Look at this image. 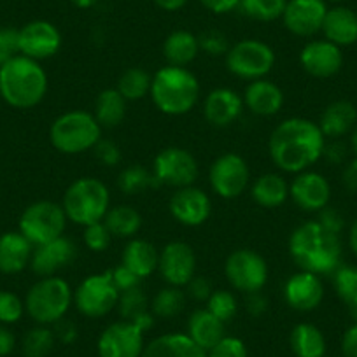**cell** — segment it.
<instances>
[{"instance_id":"1","label":"cell","mask_w":357,"mask_h":357,"mask_svg":"<svg viewBox=\"0 0 357 357\" xmlns=\"http://www.w3.org/2000/svg\"><path fill=\"white\" fill-rule=\"evenodd\" d=\"M326 137L317 123L305 118H289L273 128L268 140V153L277 168L287 174H300L322 158Z\"/></svg>"},{"instance_id":"2","label":"cell","mask_w":357,"mask_h":357,"mask_svg":"<svg viewBox=\"0 0 357 357\" xmlns=\"http://www.w3.org/2000/svg\"><path fill=\"white\" fill-rule=\"evenodd\" d=\"M289 254L303 272L331 275L342 266L340 235L328 231L319 221H307L289 236Z\"/></svg>"},{"instance_id":"3","label":"cell","mask_w":357,"mask_h":357,"mask_svg":"<svg viewBox=\"0 0 357 357\" xmlns=\"http://www.w3.org/2000/svg\"><path fill=\"white\" fill-rule=\"evenodd\" d=\"M47 93V74L39 61L18 54L0 67V97L15 109H32Z\"/></svg>"},{"instance_id":"4","label":"cell","mask_w":357,"mask_h":357,"mask_svg":"<svg viewBox=\"0 0 357 357\" xmlns=\"http://www.w3.org/2000/svg\"><path fill=\"white\" fill-rule=\"evenodd\" d=\"M151 98L160 112L184 116L200 98V82L188 67H161L151 81Z\"/></svg>"},{"instance_id":"5","label":"cell","mask_w":357,"mask_h":357,"mask_svg":"<svg viewBox=\"0 0 357 357\" xmlns=\"http://www.w3.org/2000/svg\"><path fill=\"white\" fill-rule=\"evenodd\" d=\"M61 207L68 221L74 225H93L104 221L105 214L111 208V193L100 178H75L65 190Z\"/></svg>"},{"instance_id":"6","label":"cell","mask_w":357,"mask_h":357,"mask_svg":"<svg viewBox=\"0 0 357 357\" xmlns=\"http://www.w3.org/2000/svg\"><path fill=\"white\" fill-rule=\"evenodd\" d=\"M74 303V291L61 277H40L29 289L25 310L37 324L51 326L67 315Z\"/></svg>"},{"instance_id":"7","label":"cell","mask_w":357,"mask_h":357,"mask_svg":"<svg viewBox=\"0 0 357 357\" xmlns=\"http://www.w3.org/2000/svg\"><path fill=\"white\" fill-rule=\"evenodd\" d=\"M102 139V126L91 112L68 111L58 116L50 128V140L61 154L91 151Z\"/></svg>"},{"instance_id":"8","label":"cell","mask_w":357,"mask_h":357,"mask_svg":"<svg viewBox=\"0 0 357 357\" xmlns=\"http://www.w3.org/2000/svg\"><path fill=\"white\" fill-rule=\"evenodd\" d=\"M67 221L61 204L40 200L23 211L20 218V233L36 247L63 236Z\"/></svg>"},{"instance_id":"9","label":"cell","mask_w":357,"mask_h":357,"mask_svg":"<svg viewBox=\"0 0 357 357\" xmlns=\"http://www.w3.org/2000/svg\"><path fill=\"white\" fill-rule=\"evenodd\" d=\"M275 51L257 39H243L229 46L226 53V68L235 77L245 81L266 77L275 67Z\"/></svg>"},{"instance_id":"10","label":"cell","mask_w":357,"mask_h":357,"mask_svg":"<svg viewBox=\"0 0 357 357\" xmlns=\"http://www.w3.org/2000/svg\"><path fill=\"white\" fill-rule=\"evenodd\" d=\"M119 289L112 280L111 270L88 275L74 291V305L79 314L100 319L111 314L119 300Z\"/></svg>"},{"instance_id":"11","label":"cell","mask_w":357,"mask_h":357,"mask_svg":"<svg viewBox=\"0 0 357 357\" xmlns=\"http://www.w3.org/2000/svg\"><path fill=\"white\" fill-rule=\"evenodd\" d=\"M153 177L158 186L178 188L193 186L198 178V161L184 147H165L153 161Z\"/></svg>"},{"instance_id":"12","label":"cell","mask_w":357,"mask_h":357,"mask_svg":"<svg viewBox=\"0 0 357 357\" xmlns=\"http://www.w3.org/2000/svg\"><path fill=\"white\" fill-rule=\"evenodd\" d=\"M225 275L233 289L243 294L259 293L268 282V264L252 249H236L225 263Z\"/></svg>"},{"instance_id":"13","label":"cell","mask_w":357,"mask_h":357,"mask_svg":"<svg viewBox=\"0 0 357 357\" xmlns=\"http://www.w3.org/2000/svg\"><path fill=\"white\" fill-rule=\"evenodd\" d=\"M250 170L247 161L236 153H225L215 158L208 170L212 191L225 200L238 198L249 188Z\"/></svg>"},{"instance_id":"14","label":"cell","mask_w":357,"mask_h":357,"mask_svg":"<svg viewBox=\"0 0 357 357\" xmlns=\"http://www.w3.org/2000/svg\"><path fill=\"white\" fill-rule=\"evenodd\" d=\"M158 272L161 279L174 287H186V284L197 275V254L186 242L167 243L160 250Z\"/></svg>"},{"instance_id":"15","label":"cell","mask_w":357,"mask_h":357,"mask_svg":"<svg viewBox=\"0 0 357 357\" xmlns=\"http://www.w3.org/2000/svg\"><path fill=\"white\" fill-rule=\"evenodd\" d=\"M144 347V331L128 321L112 322L102 331L97 343L100 357H140Z\"/></svg>"},{"instance_id":"16","label":"cell","mask_w":357,"mask_h":357,"mask_svg":"<svg viewBox=\"0 0 357 357\" xmlns=\"http://www.w3.org/2000/svg\"><path fill=\"white\" fill-rule=\"evenodd\" d=\"M20 54L40 61L54 56L61 47V33L53 23L36 20L18 30Z\"/></svg>"},{"instance_id":"17","label":"cell","mask_w":357,"mask_h":357,"mask_svg":"<svg viewBox=\"0 0 357 357\" xmlns=\"http://www.w3.org/2000/svg\"><path fill=\"white\" fill-rule=\"evenodd\" d=\"M170 214L178 225L188 226V228H197L207 222L211 218L212 204L208 195L204 190L193 186L178 188L175 193L172 195L170 204Z\"/></svg>"},{"instance_id":"18","label":"cell","mask_w":357,"mask_h":357,"mask_svg":"<svg viewBox=\"0 0 357 357\" xmlns=\"http://www.w3.org/2000/svg\"><path fill=\"white\" fill-rule=\"evenodd\" d=\"M326 13L324 0H287L282 22L293 36L314 37L322 30Z\"/></svg>"},{"instance_id":"19","label":"cell","mask_w":357,"mask_h":357,"mask_svg":"<svg viewBox=\"0 0 357 357\" xmlns=\"http://www.w3.org/2000/svg\"><path fill=\"white\" fill-rule=\"evenodd\" d=\"M289 197L305 212H321L331 200V186L319 172L305 170L296 174L289 184Z\"/></svg>"},{"instance_id":"20","label":"cell","mask_w":357,"mask_h":357,"mask_svg":"<svg viewBox=\"0 0 357 357\" xmlns=\"http://www.w3.org/2000/svg\"><path fill=\"white\" fill-rule=\"evenodd\" d=\"M77 256V247L67 236H60L51 242L33 247L30 266L39 277H53L60 270L70 266Z\"/></svg>"},{"instance_id":"21","label":"cell","mask_w":357,"mask_h":357,"mask_svg":"<svg viewBox=\"0 0 357 357\" xmlns=\"http://www.w3.org/2000/svg\"><path fill=\"white\" fill-rule=\"evenodd\" d=\"M300 65L307 74L317 79H328L338 74L343 65L340 46L329 40H310L300 51Z\"/></svg>"},{"instance_id":"22","label":"cell","mask_w":357,"mask_h":357,"mask_svg":"<svg viewBox=\"0 0 357 357\" xmlns=\"http://www.w3.org/2000/svg\"><path fill=\"white\" fill-rule=\"evenodd\" d=\"M324 286L319 275L310 272H298L284 284V300L293 310L312 312L322 303Z\"/></svg>"},{"instance_id":"23","label":"cell","mask_w":357,"mask_h":357,"mask_svg":"<svg viewBox=\"0 0 357 357\" xmlns=\"http://www.w3.org/2000/svg\"><path fill=\"white\" fill-rule=\"evenodd\" d=\"M243 98L231 88H215L204 102V116L215 128L231 126L243 111Z\"/></svg>"},{"instance_id":"24","label":"cell","mask_w":357,"mask_h":357,"mask_svg":"<svg viewBox=\"0 0 357 357\" xmlns=\"http://www.w3.org/2000/svg\"><path fill=\"white\" fill-rule=\"evenodd\" d=\"M243 105L249 109L252 114L261 118H270L280 112L284 105L282 89L275 82L268 81L266 77L256 79L247 84L243 91Z\"/></svg>"},{"instance_id":"25","label":"cell","mask_w":357,"mask_h":357,"mask_svg":"<svg viewBox=\"0 0 357 357\" xmlns=\"http://www.w3.org/2000/svg\"><path fill=\"white\" fill-rule=\"evenodd\" d=\"M33 245L20 231L0 235V272L15 275L23 272L32 259Z\"/></svg>"},{"instance_id":"26","label":"cell","mask_w":357,"mask_h":357,"mask_svg":"<svg viewBox=\"0 0 357 357\" xmlns=\"http://www.w3.org/2000/svg\"><path fill=\"white\" fill-rule=\"evenodd\" d=\"M140 357H207L186 333H167L151 340Z\"/></svg>"},{"instance_id":"27","label":"cell","mask_w":357,"mask_h":357,"mask_svg":"<svg viewBox=\"0 0 357 357\" xmlns=\"http://www.w3.org/2000/svg\"><path fill=\"white\" fill-rule=\"evenodd\" d=\"M321 32L324 33L326 40L336 46H350L357 43V15L342 6L328 9Z\"/></svg>"},{"instance_id":"28","label":"cell","mask_w":357,"mask_h":357,"mask_svg":"<svg viewBox=\"0 0 357 357\" xmlns=\"http://www.w3.org/2000/svg\"><path fill=\"white\" fill-rule=\"evenodd\" d=\"M188 336L197 343L200 349L208 352L225 338V322L212 315L207 308L195 310L188 319Z\"/></svg>"},{"instance_id":"29","label":"cell","mask_w":357,"mask_h":357,"mask_svg":"<svg viewBox=\"0 0 357 357\" xmlns=\"http://www.w3.org/2000/svg\"><path fill=\"white\" fill-rule=\"evenodd\" d=\"M158 259H160V252L156 247L142 238H130L121 254V264H125L140 279H146L156 272Z\"/></svg>"},{"instance_id":"30","label":"cell","mask_w":357,"mask_h":357,"mask_svg":"<svg viewBox=\"0 0 357 357\" xmlns=\"http://www.w3.org/2000/svg\"><path fill=\"white\" fill-rule=\"evenodd\" d=\"M356 121L357 111L352 102L336 100L324 109V112L321 116V121L317 125L321 128L322 135L336 140L340 137L347 135L356 126Z\"/></svg>"},{"instance_id":"31","label":"cell","mask_w":357,"mask_h":357,"mask_svg":"<svg viewBox=\"0 0 357 357\" xmlns=\"http://www.w3.org/2000/svg\"><path fill=\"white\" fill-rule=\"evenodd\" d=\"M252 200L263 208H277L289 198V183L280 174L268 172L259 175L250 188Z\"/></svg>"},{"instance_id":"32","label":"cell","mask_w":357,"mask_h":357,"mask_svg":"<svg viewBox=\"0 0 357 357\" xmlns=\"http://www.w3.org/2000/svg\"><path fill=\"white\" fill-rule=\"evenodd\" d=\"M198 53H200V43L190 30H175L163 43L165 60L174 67H188L197 60Z\"/></svg>"},{"instance_id":"33","label":"cell","mask_w":357,"mask_h":357,"mask_svg":"<svg viewBox=\"0 0 357 357\" xmlns=\"http://www.w3.org/2000/svg\"><path fill=\"white\" fill-rule=\"evenodd\" d=\"M116 308H118L123 321L133 322V324L139 326L144 333L149 331L154 326V315L153 312L149 310L147 296L144 294V291L140 289V286L128 291H123V293L119 294Z\"/></svg>"},{"instance_id":"34","label":"cell","mask_w":357,"mask_h":357,"mask_svg":"<svg viewBox=\"0 0 357 357\" xmlns=\"http://www.w3.org/2000/svg\"><path fill=\"white\" fill-rule=\"evenodd\" d=\"M291 350L296 357H324L326 338L317 326L300 322L289 335Z\"/></svg>"},{"instance_id":"35","label":"cell","mask_w":357,"mask_h":357,"mask_svg":"<svg viewBox=\"0 0 357 357\" xmlns=\"http://www.w3.org/2000/svg\"><path fill=\"white\" fill-rule=\"evenodd\" d=\"M93 116L102 128H116L126 116V100L116 88L102 89L95 100Z\"/></svg>"},{"instance_id":"36","label":"cell","mask_w":357,"mask_h":357,"mask_svg":"<svg viewBox=\"0 0 357 357\" xmlns=\"http://www.w3.org/2000/svg\"><path fill=\"white\" fill-rule=\"evenodd\" d=\"M104 222L116 238H135L142 228V215L132 205H116L109 208Z\"/></svg>"},{"instance_id":"37","label":"cell","mask_w":357,"mask_h":357,"mask_svg":"<svg viewBox=\"0 0 357 357\" xmlns=\"http://www.w3.org/2000/svg\"><path fill=\"white\" fill-rule=\"evenodd\" d=\"M151 74L140 67H132L123 72L118 79L116 89L123 95L126 102L142 100L151 91Z\"/></svg>"},{"instance_id":"38","label":"cell","mask_w":357,"mask_h":357,"mask_svg":"<svg viewBox=\"0 0 357 357\" xmlns=\"http://www.w3.org/2000/svg\"><path fill=\"white\" fill-rule=\"evenodd\" d=\"M186 305V293L183 287L168 286L158 291L151 301V312L154 317L160 319H172L183 312Z\"/></svg>"},{"instance_id":"39","label":"cell","mask_w":357,"mask_h":357,"mask_svg":"<svg viewBox=\"0 0 357 357\" xmlns=\"http://www.w3.org/2000/svg\"><path fill=\"white\" fill-rule=\"evenodd\" d=\"M333 284L338 298L349 308L354 321H357V268L340 266L333 273Z\"/></svg>"},{"instance_id":"40","label":"cell","mask_w":357,"mask_h":357,"mask_svg":"<svg viewBox=\"0 0 357 357\" xmlns=\"http://www.w3.org/2000/svg\"><path fill=\"white\" fill-rule=\"evenodd\" d=\"M156 181L153 177V172L144 168L142 165H130L123 168L118 175V188L121 193L133 197V195L144 193L149 188H156Z\"/></svg>"},{"instance_id":"41","label":"cell","mask_w":357,"mask_h":357,"mask_svg":"<svg viewBox=\"0 0 357 357\" xmlns=\"http://www.w3.org/2000/svg\"><path fill=\"white\" fill-rule=\"evenodd\" d=\"M54 343H56V336H54L53 329L47 326H36V328L29 329L26 335L22 340V350L25 357H46L50 356L53 350Z\"/></svg>"},{"instance_id":"42","label":"cell","mask_w":357,"mask_h":357,"mask_svg":"<svg viewBox=\"0 0 357 357\" xmlns=\"http://www.w3.org/2000/svg\"><path fill=\"white\" fill-rule=\"evenodd\" d=\"M287 0H240V9L245 16L256 22H275L282 18Z\"/></svg>"},{"instance_id":"43","label":"cell","mask_w":357,"mask_h":357,"mask_svg":"<svg viewBox=\"0 0 357 357\" xmlns=\"http://www.w3.org/2000/svg\"><path fill=\"white\" fill-rule=\"evenodd\" d=\"M207 310L226 324V322L231 321L236 315V312H238V301H236L235 294H233L231 291L214 289L212 291L211 298L207 300Z\"/></svg>"},{"instance_id":"44","label":"cell","mask_w":357,"mask_h":357,"mask_svg":"<svg viewBox=\"0 0 357 357\" xmlns=\"http://www.w3.org/2000/svg\"><path fill=\"white\" fill-rule=\"evenodd\" d=\"M25 314V303L11 291H0V324H15Z\"/></svg>"},{"instance_id":"45","label":"cell","mask_w":357,"mask_h":357,"mask_svg":"<svg viewBox=\"0 0 357 357\" xmlns=\"http://www.w3.org/2000/svg\"><path fill=\"white\" fill-rule=\"evenodd\" d=\"M82 240L84 245L93 252H104L109 245H111L112 235L107 229L104 221L93 222V225L84 226V233H82Z\"/></svg>"},{"instance_id":"46","label":"cell","mask_w":357,"mask_h":357,"mask_svg":"<svg viewBox=\"0 0 357 357\" xmlns=\"http://www.w3.org/2000/svg\"><path fill=\"white\" fill-rule=\"evenodd\" d=\"M198 43H200V51L207 53L208 56H222L228 53L229 44L228 39L222 32L219 30H208V32H204L200 37H198Z\"/></svg>"},{"instance_id":"47","label":"cell","mask_w":357,"mask_h":357,"mask_svg":"<svg viewBox=\"0 0 357 357\" xmlns=\"http://www.w3.org/2000/svg\"><path fill=\"white\" fill-rule=\"evenodd\" d=\"M207 357H247V347L240 338L225 336L214 349L208 350Z\"/></svg>"},{"instance_id":"48","label":"cell","mask_w":357,"mask_h":357,"mask_svg":"<svg viewBox=\"0 0 357 357\" xmlns=\"http://www.w3.org/2000/svg\"><path fill=\"white\" fill-rule=\"evenodd\" d=\"M20 54L18 30L0 29V67Z\"/></svg>"},{"instance_id":"49","label":"cell","mask_w":357,"mask_h":357,"mask_svg":"<svg viewBox=\"0 0 357 357\" xmlns=\"http://www.w3.org/2000/svg\"><path fill=\"white\" fill-rule=\"evenodd\" d=\"M93 151L97 160L105 167H116V165L121 163V149L112 140L100 139L97 146L93 147Z\"/></svg>"},{"instance_id":"50","label":"cell","mask_w":357,"mask_h":357,"mask_svg":"<svg viewBox=\"0 0 357 357\" xmlns=\"http://www.w3.org/2000/svg\"><path fill=\"white\" fill-rule=\"evenodd\" d=\"M111 273H112V280H114V284H116V287L119 289V293L133 289V287H139L140 280H142L140 277H137L132 270H128L125 264H119V266H116L114 270H111Z\"/></svg>"},{"instance_id":"51","label":"cell","mask_w":357,"mask_h":357,"mask_svg":"<svg viewBox=\"0 0 357 357\" xmlns=\"http://www.w3.org/2000/svg\"><path fill=\"white\" fill-rule=\"evenodd\" d=\"M212 284L205 277L195 275L190 282L186 284V294L193 298L195 301H207L212 294Z\"/></svg>"},{"instance_id":"52","label":"cell","mask_w":357,"mask_h":357,"mask_svg":"<svg viewBox=\"0 0 357 357\" xmlns=\"http://www.w3.org/2000/svg\"><path fill=\"white\" fill-rule=\"evenodd\" d=\"M319 225L322 226V228H326L328 231L335 233V235H340L343 229V226H345V222H343V218L342 214H340L336 208H331V207H324L321 212H319Z\"/></svg>"},{"instance_id":"53","label":"cell","mask_w":357,"mask_h":357,"mask_svg":"<svg viewBox=\"0 0 357 357\" xmlns=\"http://www.w3.org/2000/svg\"><path fill=\"white\" fill-rule=\"evenodd\" d=\"M54 326V336H56V340H60L61 343H67V345H70V343H74L75 340H77V326L74 324L72 321H67V319H61V321H58Z\"/></svg>"},{"instance_id":"54","label":"cell","mask_w":357,"mask_h":357,"mask_svg":"<svg viewBox=\"0 0 357 357\" xmlns=\"http://www.w3.org/2000/svg\"><path fill=\"white\" fill-rule=\"evenodd\" d=\"M347 153H349V149H347L345 144L340 142V140L336 139V140H333V142L326 144L324 151H322V156H324L329 163L342 165L343 161H345Z\"/></svg>"},{"instance_id":"55","label":"cell","mask_w":357,"mask_h":357,"mask_svg":"<svg viewBox=\"0 0 357 357\" xmlns=\"http://www.w3.org/2000/svg\"><path fill=\"white\" fill-rule=\"evenodd\" d=\"M245 310L252 317H261L268 310V300L259 293L245 294Z\"/></svg>"},{"instance_id":"56","label":"cell","mask_w":357,"mask_h":357,"mask_svg":"<svg viewBox=\"0 0 357 357\" xmlns=\"http://www.w3.org/2000/svg\"><path fill=\"white\" fill-rule=\"evenodd\" d=\"M200 4L214 15H228L240 8V0H200Z\"/></svg>"},{"instance_id":"57","label":"cell","mask_w":357,"mask_h":357,"mask_svg":"<svg viewBox=\"0 0 357 357\" xmlns=\"http://www.w3.org/2000/svg\"><path fill=\"white\" fill-rule=\"evenodd\" d=\"M342 352L343 357H357V321L343 333Z\"/></svg>"},{"instance_id":"58","label":"cell","mask_w":357,"mask_h":357,"mask_svg":"<svg viewBox=\"0 0 357 357\" xmlns=\"http://www.w3.org/2000/svg\"><path fill=\"white\" fill-rule=\"evenodd\" d=\"M16 336L6 324H0V357H8L15 350Z\"/></svg>"},{"instance_id":"59","label":"cell","mask_w":357,"mask_h":357,"mask_svg":"<svg viewBox=\"0 0 357 357\" xmlns=\"http://www.w3.org/2000/svg\"><path fill=\"white\" fill-rule=\"evenodd\" d=\"M342 181L343 186H345L350 193H357V156L345 165L342 174Z\"/></svg>"},{"instance_id":"60","label":"cell","mask_w":357,"mask_h":357,"mask_svg":"<svg viewBox=\"0 0 357 357\" xmlns=\"http://www.w3.org/2000/svg\"><path fill=\"white\" fill-rule=\"evenodd\" d=\"M188 2H190V0H154V4H156L158 8L163 9V11H168V13H174V11H178V9H183Z\"/></svg>"},{"instance_id":"61","label":"cell","mask_w":357,"mask_h":357,"mask_svg":"<svg viewBox=\"0 0 357 357\" xmlns=\"http://www.w3.org/2000/svg\"><path fill=\"white\" fill-rule=\"evenodd\" d=\"M349 243H350V249H352L354 254H356V256H357V219H356V221H354L352 228H350Z\"/></svg>"},{"instance_id":"62","label":"cell","mask_w":357,"mask_h":357,"mask_svg":"<svg viewBox=\"0 0 357 357\" xmlns=\"http://www.w3.org/2000/svg\"><path fill=\"white\" fill-rule=\"evenodd\" d=\"M70 2L79 9H89L93 8V6H97L100 0H70Z\"/></svg>"},{"instance_id":"63","label":"cell","mask_w":357,"mask_h":357,"mask_svg":"<svg viewBox=\"0 0 357 357\" xmlns=\"http://www.w3.org/2000/svg\"><path fill=\"white\" fill-rule=\"evenodd\" d=\"M350 144H352V151L356 153L357 156V126L354 128V133H352V139H350Z\"/></svg>"},{"instance_id":"64","label":"cell","mask_w":357,"mask_h":357,"mask_svg":"<svg viewBox=\"0 0 357 357\" xmlns=\"http://www.w3.org/2000/svg\"><path fill=\"white\" fill-rule=\"evenodd\" d=\"M331 2H343V0H331Z\"/></svg>"}]
</instances>
